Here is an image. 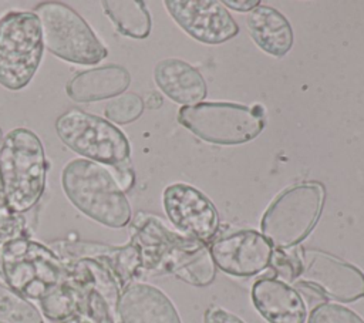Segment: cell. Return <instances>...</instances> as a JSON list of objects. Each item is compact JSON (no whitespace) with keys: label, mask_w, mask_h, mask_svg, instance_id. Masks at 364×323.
Returning a JSON list of instances; mask_svg holds the SVG:
<instances>
[{"label":"cell","mask_w":364,"mask_h":323,"mask_svg":"<svg viewBox=\"0 0 364 323\" xmlns=\"http://www.w3.org/2000/svg\"><path fill=\"white\" fill-rule=\"evenodd\" d=\"M129 242L138 249L141 276L169 273L196 287L210 285L216 276V266L206 243L172 231L155 215H135Z\"/></svg>","instance_id":"obj_1"},{"label":"cell","mask_w":364,"mask_h":323,"mask_svg":"<svg viewBox=\"0 0 364 323\" xmlns=\"http://www.w3.org/2000/svg\"><path fill=\"white\" fill-rule=\"evenodd\" d=\"M55 131L71 151L107 166L124 192L134 186L131 145L117 125L82 110L68 108L57 117Z\"/></svg>","instance_id":"obj_2"},{"label":"cell","mask_w":364,"mask_h":323,"mask_svg":"<svg viewBox=\"0 0 364 323\" xmlns=\"http://www.w3.org/2000/svg\"><path fill=\"white\" fill-rule=\"evenodd\" d=\"M0 182L9 208L24 215L41 199L47 182V159L41 139L18 127L0 144Z\"/></svg>","instance_id":"obj_3"},{"label":"cell","mask_w":364,"mask_h":323,"mask_svg":"<svg viewBox=\"0 0 364 323\" xmlns=\"http://www.w3.org/2000/svg\"><path fill=\"white\" fill-rule=\"evenodd\" d=\"M61 186L68 201L90 219L108 228L129 223L131 205L107 166L74 158L61 171Z\"/></svg>","instance_id":"obj_4"},{"label":"cell","mask_w":364,"mask_h":323,"mask_svg":"<svg viewBox=\"0 0 364 323\" xmlns=\"http://www.w3.org/2000/svg\"><path fill=\"white\" fill-rule=\"evenodd\" d=\"M0 273L14 292L38 302L68 276L65 262L48 245L31 238L0 243Z\"/></svg>","instance_id":"obj_5"},{"label":"cell","mask_w":364,"mask_h":323,"mask_svg":"<svg viewBox=\"0 0 364 323\" xmlns=\"http://www.w3.org/2000/svg\"><path fill=\"white\" fill-rule=\"evenodd\" d=\"M178 121L200 139L216 145H239L255 139L264 128L263 105L236 102H198L183 105Z\"/></svg>","instance_id":"obj_6"},{"label":"cell","mask_w":364,"mask_h":323,"mask_svg":"<svg viewBox=\"0 0 364 323\" xmlns=\"http://www.w3.org/2000/svg\"><path fill=\"white\" fill-rule=\"evenodd\" d=\"M33 13L40 21L44 47L53 55L80 65L98 64L108 55L107 47L71 6L43 1Z\"/></svg>","instance_id":"obj_7"},{"label":"cell","mask_w":364,"mask_h":323,"mask_svg":"<svg viewBox=\"0 0 364 323\" xmlns=\"http://www.w3.org/2000/svg\"><path fill=\"white\" fill-rule=\"evenodd\" d=\"M323 202L324 189L317 182H303L284 189L263 213L262 235L280 249L299 245L316 226Z\"/></svg>","instance_id":"obj_8"},{"label":"cell","mask_w":364,"mask_h":323,"mask_svg":"<svg viewBox=\"0 0 364 323\" xmlns=\"http://www.w3.org/2000/svg\"><path fill=\"white\" fill-rule=\"evenodd\" d=\"M44 53L41 26L33 11H9L0 18V85L18 91L37 73Z\"/></svg>","instance_id":"obj_9"},{"label":"cell","mask_w":364,"mask_h":323,"mask_svg":"<svg viewBox=\"0 0 364 323\" xmlns=\"http://www.w3.org/2000/svg\"><path fill=\"white\" fill-rule=\"evenodd\" d=\"M65 265L68 270L65 282L80 295V314L91 323H119L121 287L114 273L94 259L68 260Z\"/></svg>","instance_id":"obj_10"},{"label":"cell","mask_w":364,"mask_h":323,"mask_svg":"<svg viewBox=\"0 0 364 323\" xmlns=\"http://www.w3.org/2000/svg\"><path fill=\"white\" fill-rule=\"evenodd\" d=\"M162 203L171 223L179 233L210 242L219 231V215L213 202L188 184H172L164 189Z\"/></svg>","instance_id":"obj_11"},{"label":"cell","mask_w":364,"mask_h":323,"mask_svg":"<svg viewBox=\"0 0 364 323\" xmlns=\"http://www.w3.org/2000/svg\"><path fill=\"white\" fill-rule=\"evenodd\" d=\"M165 7L175 23L205 44H222L239 33L232 14L218 0H166Z\"/></svg>","instance_id":"obj_12"},{"label":"cell","mask_w":364,"mask_h":323,"mask_svg":"<svg viewBox=\"0 0 364 323\" xmlns=\"http://www.w3.org/2000/svg\"><path fill=\"white\" fill-rule=\"evenodd\" d=\"M210 256L222 272L236 276H255L269 268L273 245L257 231L242 229L212 242Z\"/></svg>","instance_id":"obj_13"},{"label":"cell","mask_w":364,"mask_h":323,"mask_svg":"<svg viewBox=\"0 0 364 323\" xmlns=\"http://www.w3.org/2000/svg\"><path fill=\"white\" fill-rule=\"evenodd\" d=\"M301 276L330 299L350 303L364 297V273L326 252L304 250Z\"/></svg>","instance_id":"obj_14"},{"label":"cell","mask_w":364,"mask_h":323,"mask_svg":"<svg viewBox=\"0 0 364 323\" xmlns=\"http://www.w3.org/2000/svg\"><path fill=\"white\" fill-rule=\"evenodd\" d=\"M48 246L65 262L94 259L104 263L114 273L121 290L135 279L141 277V259L138 249L132 242L122 246H114L90 240L57 239L51 240Z\"/></svg>","instance_id":"obj_15"},{"label":"cell","mask_w":364,"mask_h":323,"mask_svg":"<svg viewBox=\"0 0 364 323\" xmlns=\"http://www.w3.org/2000/svg\"><path fill=\"white\" fill-rule=\"evenodd\" d=\"M119 323H182L171 299L158 287L132 282L121 290Z\"/></svg>","instance_id":"obj_16"},{"label":"cell","mask_w":364,"mask_h":323,"mask_svg":"<svg viewBox=\"0 0 364 323\" xmlns=\"http://www.w3.org/2000/svg\"><path fill=\"white\" fill-rule=\"evenodd\" d=\"M252 302L269 323H304L307 307L299 292L286 282L264 276L252 286Z\"/></svg>","instance_id":"obj_17"},{"label":"cell","mask_w":364,"mask_h":323,"mask_svg":"<svg viewBox=\"0 0 364 323\" xmlns=\"http://www.w3.org/2000/svg\"><path fill=\"white\" fill-rule=\"evenodd\" d=\"M154 80L158 88L173 102L193 105L208 92L206 81L198 68L179 58H165L156 63Z\"/></svg>","instance_id":"obj_18"},{"label":"cell","mask_w":364,"mask_h":323,"mask_svg":"<svg viewBox=\"0 0 364 323\" xmlns=\"http://www.w3.org/2000/svg\"><path fill=\"white\" fill-rule=\"evenodd\" d=\"M128 70L118 64H107L77 73L65 85L67 95L75 102H94L114 98L129 87Z\"/></svg>","instance_id":"obj_19"},{"label":"cell","mask_w":364,"mask_h":323,"mask_svg":"<svg viewBox=\"0 0 364 323\" xmlns=\"http://www.w3.org/2000/svg\"><path fill=\"white\" fill-rule=\"evenodd\" d=\"M246 24L253 41L267 54L286 55L293 46V28L289 20L274 7L259 4L247 17Z\"/></svg>","instance_id":"obj_20"},{"label":"cell","mask_w":364,"mask_h":323,"mask_svg":"<svg viewBox=\"0 0 364 323\" xmlns=\"http://www.w3.org/2000/svg\"><path fill=\"white\" fill-rule=\"evenodd\" d=\"M102 9L115 28L131 38H145L151 33L152 21L145 1L105 0Z\"/></svg>","instance_id":"obj_21"},{"label":"cell","mask_w":364,"mask_h":323,"mask_svg":"<svg viewBox=\"0 0 364 323\" xmlns=\"http://www.w3.org/2000/svg\"><path fill=\"white\" fill-rule=\"evenodd\" d=\"M40 309L50 322H63L80 314V295L68 282H63L40 300Z\"/></svg>","instance_id":"obj_22"},{"label":"cell","mask_w":364,"mask_h":323,"mask_svg":"<svg viewBox=\"0 0 364 323\" xmlns=\"http://www.w3.org/2000/svg\"><path fill=\"white\" fill-rule=\"evenodd\" d=\"M0 323H44V320L28 299L0 282Z\"/></svg>","instance_id":"obj_23"},{"label":"cell","mask_w":364,"mask_h":323,"mask_svg":"<svg viewBox=\"0 0 364 323\" xmlns=\"http://www.w3.org/2000/svg\"><path fill=\"white\" fill-rule=\"evenodd\" d=\"M144 100L135 92H124L111 98L105 105V117L109 122L125 125L136 121L144 112Z\"/></svg>","instance_id":"obj_24"},{"label":"cell","mask_w":364,"mask_h":323,"mask_svg":"<svg viewBox=\"0 0 364 323\" xmlns=\"http://www.w3.org/2000/svg\"><path fill=\"white\" fill-rule=\"evenodd\" d=\"M274 276L283 282H293L296 277L301 276L303 272V252L293 248L273 249L270 265Z\"/></svg>","instance_id":"obj_25"},{"label":"cell","mask_w":364,"mask_h":323,"mask_svg":"<svg viewBox=\"0 0 364 323\" xmlns=\"http://www.w3.org/2000/svg\"><path fill=\"white\" fill-rule=\"evenodd\" d=\"M1 139L3 134L0 128V144ZM18 238H30L27 221L24 215H18L9 208L0 182V243Z\"/></svg>","instance_id":"obj_26"},{"label":"cell","mask_w":364,"mask_h":323,"mask_svg":"<svg viewBox=\"0 0 364 323\" xmlns=\"http://www.w3.org/2000/svg\"><path fill=\"white\" fill-rule=\"evenodd\" d=\"M307 323H364V320L343 305L323 303L311 309Z\"/></svg>","instance_id":"obj_27"},{"label":"cell","mask_w":364,"mask_h":323,"mask_svg":"<svg viewBox=\"0 0 364 323\" xmlns=\"http://www.w3.org/2000/svg\"><path fill=\"white\" fill-rule=\"evenodd\" d=\"M293 287L299 292V295L301 296L303 302L306 300L307 305H309L311 309H314V307L318 306V305L327 303V296H326L317 286H314V285L310 283V282L299 280V282L294 283Z\"/></svg>","instance_id":"obj_28"},{"label":"cell","mask_w":364,"mask_h":323,"mask_svg":"<svg viewBox=\"0 0 364 323\" xmlns=\"http://www.w3.org/2000/svg\"><path fill=\"white\" fill-rule=\"evenodd\" d=\"M203 323H245L242 319H239L236 314L218 307L212 306L208 307L203 316Z\"/></svg>","instance_id":"obj_29"},{"label":"cell","mask_w":364,"mask_h":323,"mask_svg":"<svg viewBox=\"0 0 364 323\" xmlns=\"http://www.w3.org/2000/svg\"><path fill=\"white\" fill-rule=\"evenodd\" d=\"M223 6H228L236 11H252L253 9H256L260 1L259 0H250V1H243V0H223L222 1Z\"/></svg>","instance_id":"obj_30"},{"label":"cell","mask_w":364,"mask_h":323,"mask_svg":"<svg viewBox=\"0 0 364 323\" xmlns=\"http://www.w3.org/2000/svg\"><path fill=\"white\" fill-rule=\"evenodd\" d=\"M58 323H91V322L87 317H84L82 314H74V316H71L63 322H58Z\"/></svg>","instance_id":"obj_31"}]
</instances>
